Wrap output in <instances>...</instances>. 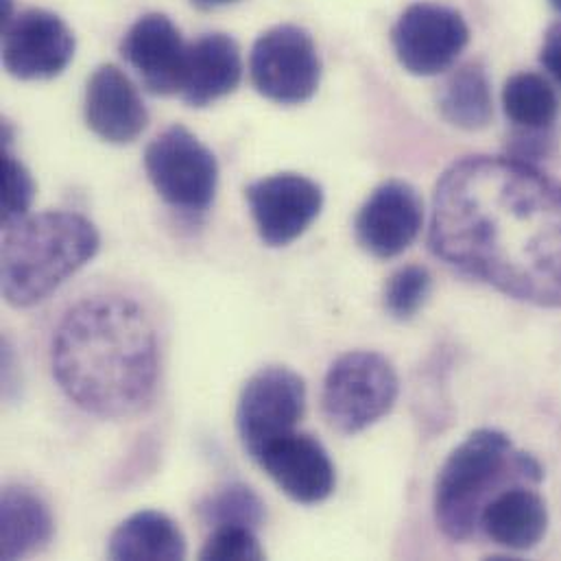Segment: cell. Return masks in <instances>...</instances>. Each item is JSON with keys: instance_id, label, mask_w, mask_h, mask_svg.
<instances>
[{"instance_id": "cell-1", "label": "cell", "mask_w": 561, "mask_h": 561, "mask_svg": "<svg viewBox=\"0 0 561 561\" xmlns=\"http://www.w3.org/2000/svg\"><path fill=\"white\" fill-rule=\"evenodd\" d=\"M431 250L453 270L561 306V184L514 158H466L439 180Z\"/></svg>"}, {"instance_id": "cell-2", "label": "cell", "mask_w": 561, "mask_h": 561, "mask_svg": "<svg viewBox=\"0 0 561 561\" xmlns=\"http://www.w3.org/2000/svg\"><path fill=\"white\" fill-rule=\"evenodd\" d=\"M50 369L64 396L101 420L140 415L160 385V339L147 308L121 293L72 304L50 339Z\"/></svg>"}, {"instance_id": "cell-3", "label": "cell", "mask_w": 561, "mask_h": 561, "mask_svg": "<svg viewBox=\"0 0 561 561\" xmlns=\"http://www.w3.org/2000/svg\"><path fill=\"white\" fill-rule=\"evenodd\" d=\"M101 250L94 224L77 213L26 215L4 226L2 295L13 308H33L83 270Z\"/></svg>"}, {"instance_id": "cell-4", "label": "cell", "mask_w": 561, "mask_h": 561, "mask_svg": "<svg viewBox=\"0 0 561 561\" xmlns=\"http://www.w3.org/2000/svg\"><path fill=\"white\" fill-rule=\"evenodd\" d=\"M516 474L527 483L542 481L540 463L516 453L512 439L494 428L468 435L446 459L435 483V520L446 538L468 540L481 520V512L496 496L494 490Z\"/></svg>"}, {"instance_id": "cell-5", "label": "cell", "mask_w": 561, "mask_h": 561, "mask_svg": "<svg viewBox=\"0 0 561 561\" xmlns=\"http://www.w3.org/2000/svg\"><path fill=\"white\" fill-rule=\"evenodd\" d=\"M398 393L400 380L393 365L378 352L354 350L330 365L321 389V411L330 428L356 435L382 420Z\"/></svg>"}, {"instance_id": "cell-6", "label": "cell", "mask_w": 561, "mask_h": 561, "mask_svg": "<svg viewBox=\"0 0 561 561\" xmlns=\"http://www.w3.org/2000/svg\"><path fill=\"white\" fill-rule=\"evenodd\" d=\"M145 171L156 193L175 210L206 213L217 195L215 153L184 125H171L145 151Z\"/></svg>"}, {"instance_id": "cell-7", "label": "cell", "mask_w": 561, "mask_h": 561, "mask_svg": "<svg viewBox=\"0 0 561 561\" xmlns=\"http://www.w3.org/2000/svg\"><path fill=\"white\" fill-rule=\"evenodd\" d=\"M250 75L254 88L278 105L310 101L321 81V59L310 33L295 24L265 31L254 42Z\"/></svg>"}, {"instance_id": "cell-8", "label": "cell", "mask_w": 561, "mask_h": 561, "mask_svg": "<svg viewBox=\"0 0 561 561\" xmlns=\"http://www.w3.org/2000/svg\"><path fill=\"white\" fill-rule=\"evenodd\" d=\"M306 411V385L288 367L259 369L243 387L237 407V428L245 453L259 455L282 435L295 431Z\"/></svg>"}, {"instance_id": "cell-9", "label": "cell", "mask_w": 561, "mask_h": 561, "mask_svg": "<svg viewBox=\"0 0 561 561\" xmlns=\"http://www.w3.org/2000/svg\"><path fill=\"white\" fill-rule=\"evenodd\" d=\"M400 66L415 77H435L448 70L470 42L463 15L435 2H415L404 9L391 31Z\"/></svg>"}, {"instance_id": "cell-10", "label": "cell", "mask_w": 561, "mask_h": 561, "mask_svg": "<svg viewBox=\"0 0 561 561\" xmlns=\"http://www.w3.org/2000/svg\"><path fill=\"white\" fill-rule=\"evenodd\" d=\"M75 35L53 11L26 9L2 26V64L20 81L59 77L75 57Z\"/></svg>"}, {"instance_id": "cell-11", "label": "cell", "mask_w": 561, "mask_h": 561, "mask_svg": "<svg viewBox=\"0 0 561 561\" xmlns=\"http://www.w3.org/2000/svg\"><path fill=\"white\" fill-rule=\"evenodd\" d=\"M259 237L270 248L297 241L323 208L321 186L299 173H276L245 188Z\"/></svg>"}, {"instance_id": "cell-12", "label": "cell", "mask_w": 561, "mask_h": 561, "mask_svg": "<svg viewBox=\"0 0 561 561\" xmlns=\"http://www.w3.org/2000/svg\"><path fill=\"white\" fill-rule=\"evenodd\" d=\"M424 224V206L417 191L400 180L380 184L356 215L358 245L376 259H396L417 239Z\"/></svg>"}, {"instance_id": "cell-13", "label": "cell", "mask_w": 561, "mask_h": 561, "mask_svg": "<svg viewBox=\"0 0 561 561\" xmlns=\"http://www.w3.org/2000/svg\"><path fill=\"white\" fill-rule=\"evenodd\" d=\"M290 501L319 505L332 496L336 485L334 463L319 439L290 431L272 442L256 459Z\"/></svg>"}, {"instance_id": "cell-14", "label": "cell", "mask_w": 561, "mask_h": 561, "mask_svg": "<svg viewBox=\"0 0 561 561\" xmlns=\"http://www.w3.org/2000/svg\"><path fill=\"white\" fill-rule=\"evenodd\" d=\"M188 44L164 13L138 18L121 42V55L156 96L180 94Z\"/></svg>"}, {"instance_id": "cell-15", "label": "cell", "mask_w": 561, "mask_h": 561, "mask_svg": "<svg viewBox=\"0 0 561 561\" xmlns=\"http://www.w3.org/2000/svg\"><path fill=\"white\" fill-rule=\"evenodd\" d=\"M83 114L90 131L110 145H129L149 125V112L138 88L112 64L99 66L88 79Z\"/></svg>"}, {"instance_id": "cell-16", "label": "cell", "mask_w": 561, "mask_h": 561, "mask_svg": "<svg viewBox=\"0 0 561 561\" xmlns=\"http://www.w3.org/2000/svg\"><path fill=\"white\" fill-rule=\"evenodd\" d=\"M243 77L241 48L226 33H206L188 44L180 96L191 107H208L232 94Z\"/></svg>"}, {"instance_id": "cell-17", "label": "cell", "mask_w": 561, "mask_h": 561, "mask_svg": "<svg viewBox=\"0 0 561 561\" xmlns=\"http://www.w3.org/2000/svg\"><path fill=\"white\" fill-rule=\"evenodd\" d=\"M479 527H483L485 536L499 547L529 551L547 536V503L529 488H507L485 505Z\"/></svg>"}, {"instance_id": "cell-18", "label": "cell", "mask_w": 561, "mask_h": 561, "mask_svg": "<svg viewBox=\"0 0 561 561\" xmlns=\"http://www.w3.org/2000/svg\"><path fill=\"white\" fill-rule=\"evenodd\" d=\"M55 520L48 505L24 485H9L0 501V556L2 560L28 558L53 540Z\"/></svg>"}, {"instance_id": "cell-19", "label": "cell", "mask_w": 561, "mask_h": 561, "mask_svg": "<svg viewBox=\"0 0 561 561\" xmlns=\"http://www.w3.org/2000/svg\"><path fill=\"white\" fill-rule=\"evenodd\" d=\"M112 560H184L186 538L180 525L160 512H138L121 523L107 542Z\"/></svg>"}, {"instance_id": "cell-20", "label": "cell", "mask_w": 561, "mask_h": 561, "mask_svg": "<svg viewBox=\"0 0 561 561\" xmlns=\"http://www.w3.org/2000/svg\"><path fill=\"white\" fill-rule=\"evenodd\" d=\"M439 112L450 125L466 131L483 129L492 121V88L479 64H466L446 79L439 90Z\"/></svg>"}, {"instance_id": "cell-21", "label": "cell", "mask_w": 561, "mask_h": 561, "mask_svg": "<svg viewBox=\"0 0 561 561\" xmlns=\"http://www.w3.org/2000/svg\"><path fill=\"white\" fill-rule=\"evenodd\" d=\"M503 107L516 127L549 131L560 116V96L545 77L520 72L505 83Z\"/></svg>"}, {"instance_id": "cell-22", "label": "cell", "mask_w": 561, "mask_h": 561, "mask_svg": "<svg viewBox=\"0 0 561 561\" xmlns=\"http://www.w3.org/2000/svg\"><path fill=\"white\" fill-rule=\"evenodd\" d=\"M199 518L210 529L248 527L256 531L265 523V503L250 485L230 483L199 505Z\"/></svg>"}, {"instance_id": "cell-23", "label": "cell", "mask_w": 561, "mask_h": 561, "mask_svg": "<svg viewBox=\"0 0 561 561\" xmlns=\"http://www.w3.org/2000/svg\"><path fill=\"white\" fill-rule=\"evenodd\" d=\"M431 286H433L431 274L424 267L409 265L398 270L385 284V293H382L385 310L400 321L415 317L426 304L431 295Z\"/></svg>"}, {"instance_id": "cell-24", "label": "cell", "mask_w": 561, "mask_h": 561, "mask_svg": "<svg viewBox=\"0 0 561 561\" xmlns=\"http://www.w3.org/2000/svg\"><path fill=\"white\" fill-rule=\"evenodd\" d=\"M35 197V182L26 167L11 156L9 147L2 153V226L28 215Z\"/></svg>"}, {"instance_id": "cell-25", "label": "cell", "mask_w": 561, "mask_h": 561, "mask_svg": "<svg viewBox=\"0 0 561 561\" xmlns=\"http://www.w3.org/2000/svg\"><path fill=\"white\" fill-rule=\"evenodd\" d=\"M199 558L202 560H263L265 551L254 529L221 527V529H213V536L206 540Z\"/></svg>"}, {"instance_id": "cell-26", "label": "cell", "mask_w": 561, "mask_h": 561, "mask_svg": "<svg viewBox=\"0 0 561 561\" xmlns=\"http://www.w3.org/2000/svg\"><path fill=\"white\" fill-rule=\"evenodd\" d=\"M542 64L561 85V24L553 26L547 33V39L542 46Z\"/></svg>"}, {"instance_id": "cell-27", "label": "cell", "mask_w": 561, "mask_h": 561, "mask_svg": "<svg viewBox=\"0 0 561 561\" xmlns=\"http://www.w3.org/2000/svg\"><path fill=\"white\" fill-rule=\"evenodd\" d=\"M197 7L202 9H217V7H226V4H232L237 0H193Z\"/></svg>"}, {"instance_id": "cell-28", "label": "cell", "mask_w": 561, "mask_h": 561, "mask_svg": "<svg viewBox=\"0 0 561 561\" xmlns=\"http://www.w3.org/2000/svg\"><path fill=\"white\" fill-rule=\"evenodd\" d=\"M553 2V7L558 9V11H561V0H551Z\"/></svg>"}]
</instances>
